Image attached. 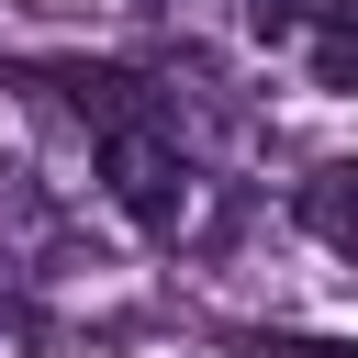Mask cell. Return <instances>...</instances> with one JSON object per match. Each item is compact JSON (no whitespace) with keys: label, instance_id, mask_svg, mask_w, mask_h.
<instances>
[{"label":"cell","instance_id":"1","mask_svg":"<svg viewBox=\"0 0 358 358\" xmlns=\"http://www.w3.org/2000/svg\"><path fill=\"white\" fill-rule=\"evenodd\" d=\"M101 190H112V213H123L134 235H157V246H213V235H224V179H213L157 112L101 123Z\"/></svg>","mask_w":358,"mask_h":358},{"label":"cell","instance_id":"2","mask_svg":"<svg viewBox=\"0 0 358 358\" xmlns=\"http://www.w3.org/2000/svg\"><path fill=\"white\" fill-rule=\"evenodd\" d=\"M246 22H257V45L302 56L313 34H347V22H358V0H246Z\"/></svg>","mask_w":358,"mask_h":358},{"label":"cell","instance_id":"3","mask_svg":"<svg viewBox=\"0 0 358 358\" xmlns=\"http://www.w3.org/2000/svg\"><path fill=\"white\" fill-rule=\"evenodd\" d=\"M302 224H313L336 257H358V157H336V168L302 179Z\"/></svg>","mask_w":358,"mask_h":358},{"label":"cell","instance_id":"4","mask_svg":"<svg viewBox=\"0 0 358 358\" xmlns=\"http://www.w3.org/2000/svg\"><path fill=\"white\" fill-rule=\"evenodd\" d=\"M0 358H45V324H34L22 291H0Z\"/></svg>","mask_w":358,"mask_h":358}]
</instances>
